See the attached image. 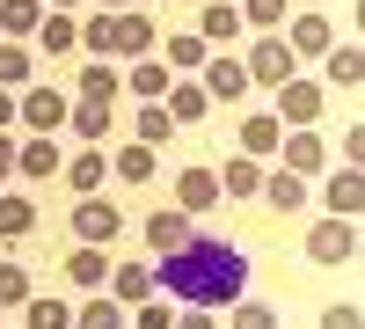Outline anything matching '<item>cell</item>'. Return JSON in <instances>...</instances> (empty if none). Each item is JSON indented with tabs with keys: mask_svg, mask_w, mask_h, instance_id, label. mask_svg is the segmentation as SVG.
<instances>
[{
	"mask_svg": "<svg viewBox=\"0 0 365 329\" xmlns=\"http://www.w3.org/2000/svg\"><path fill=\"white\" fill-rule=\"evenodd\" d=\"M241 278H249V263H241V249H220V242H182L175 256H161V285L182 293V300H234Z\"/></svg>",
	"mask_w": 365,
	"mask_h": 329,
	"instance_id": "obj_1",
	"label": "cell"
},
{
	"mask_svg": "<svg viewBox=\"0 0 365 329\" xmlns=\"http://www.w3.org/2000/svg\"><path fill=\"white\" fill-rule=\"evenodd\" d=\"M146 242H154L161 256H175L182 242H190V220H182V213H154V220H146Z\"/></svg>",
	"mask_w": 365,
	"mask_h": 329,
	"instance_id": "obj_2",
	"label": "cell"
},
{
	"mask_svg": "<svg viewBox=\"0 0 365 329\" xmlns=\"http://www.w3.org/2000/svg\"><path fill=\"white\" fill-rule=\"evenodd\" d=\"M249 74H256V81H278V88H285V81H292V51H285L278 37H270V44H256V59H249Z\"/></svg>",
	"mask_w": 365,
	"mask_h": 329,
	"instance_id": "obj_3",
	"label": "cell"
},
{
	"mask_svg": "<svg viewBox=\"0 0 365 329\" xmlns=\"http://www.w3.org/2000/svg\"><path fill=\"white\" fill-rule=\"evenodd\" d=\"M73 234H81V242H110V234H117V213H110V205H96V198H88L81 213H73Z\"/></svg>",
	"mask_w": 365,
	"mask_h": 329,
	"instance_id": "obj_4",
	"label": "cell"
},
{
	"mask_svg": "<svg viewBox=\"0 0 365 329\" xmlns=\"http://www.w3.org/2000/svg\"><path fill=\"white\" fill-rule=\"evenodd\" d=\"M22 117H29V125H37V132H51L58 117H66V103H58L51 88H37V96H22Z\"/></svg>",
	"mask_w": 365,
	"mask_h": 329,
	"instance_id": "obj_5",
	"label": "cell"
},
{
	"mask_svg": "<svg viewBox=\"0 0 365 329\" xmlns=\"http://www.w3.org/2000/svg\"><path fill=\"white\" fill-rule=\"evenodd\" d=\"M110 44H117V51H146V44H154V29H146L139 15H125V22L110 29Z\"/></svg>",
	"mask_w": 365,
	"mask_h": 329,
	"instance_id": "obj_6",
	"label": "cell"
},
{
	"mask_svg": "<svg viewBox=\"0 0 365 329\" xmlns=\"http://www.w3.org/2000/svg\"><path fill=\"white\" fill-rule=\"evenodd\" d=\"M285 117H299V125L322 117V96H314V88H299V81H285Z\"/></svg>",
	"mask_w": 365,
	"mask_h": 329,
	"instance_id": "obj_7",
	"label": "cell"
},
{
	"mask_svg": "<svg viewBox=\"0 0 365 329\" xmlns=\"http://www.w3.org/2000/svg\"><path fill=\"white\" fill-rule=\"evenodd\" d=\"M15 168H22V176H51V168H58V154H51V139H37V146H22V154H15Z\"/></svg>",
	"mask_w": 365,
	"mask_h": 329,
	"instance_id": "obj_8",
	"label": "cell"
},
{
	"mask_svg": "<svg viewBox=\"0 0 365 329\" xmlns=\"http://www.w3.org/2000/svg\"><path fill=\"white\" fill-rule=\"evenodd\" d=\"M66 176H73V191H96V183H103V146H96V154H81V161H66Z\"/></svg>",
	"mask_w": 365,
	"mask_h": 329,
	"instance_id": "obj_9",
	"label": "cell"
},
{
	"mask_svg": "<svg viewBox=\"0 0 365 329\" xmlns=\"http://www.w3.org/2000/svg\"><path fill=\"white\" fill-rule=\"evenodd\" d=\"M314 256H322V263L351 256V227H322V234H314Z\"/></svg>",
	"mask_w": 365,
	"mask_h": 329,
	"instance_id": "obj_10",
	"label": "cell"
},
{
	"mask_svg": "<svg viewBox=\"0 0 365 329\" xmlns=\"http://www.w3.org/2000/svg\"><path fill=\"white\" fill-rule=\"evenodd\" d=\"M117 176H125V183H146V176H154V154H146V146H132V154H117Z\"/></svg>",
	"mask_w": 365,
	"mask_h": 329,
	"instance_id": "obj_11",
	"label": "cell"
},
{
	"mask_svg": "<svg viewBox=\"0 0 365 329\" xmlns=\"http://www.w3.org/2000/svg\"><path fill=\"white\" fill-rule=\"evenodd\" d=\"M241 81H249V66H234V59H220V66H212V96H234Z\"/></svg>",
	"mask_w": 365,
	"mask_h": 329,
	"instance_id": "obj_12",
	"label": "cell"
},
{
	"mask_svg": "<svg viewBox=\"0 0 365 329\" xmlns=\"http://www.w3.org/2000/svg\"><path fill=\"white\" fill-rule=\"evenodd\" d=\"M146 285H154V278H146L139 263H125V271H117V300H146Z\"/></svg>",
	"mask_w": 365,
	"mask_h": 329,
	"instance_id": "obj_13",
	"label": "cell"
},
{
	"mask_svg": "<svg viewBox=\"0 0 365 329\" xmlns=\"http://www.w3.org/2000/svg\"><path fill=\"white\" fill-rule=\"evenodd\" d=\"M81 96H88V103H110V96H117V81H110L103 66H88V74H81Z\"/></svg>",
	"mask_w": 365,
	"mask_h": 329,
	"instance_id": "obj_14",
	"label": "cell"
},
{
	"mask_svg": "<svg viewBox=\"0 0 365 329\" xmlns=\"http://www.w3.org/2000/svg\"><path fill=\"white\" fill-rule=\"evenodd\" d=\"M73 125H81L88 139H103V132H110V103H88V110H73Z\"/></svg>",
	"mask_w": 365,
	"mask_h": 329,
	"instance_id": "obj_15",
	"label": "cell"
},
{
	"mask_svg": "<svg viewBox=\"0 0 365 329\" xmlns=\"http://www.w3.org/2000/svg\"><path fill=\"white\" fill-rule=\"evenodd\" d=\"M205 198H220V183H212L205 168H190V176H182V205H205Z\"/></svg>",
	"mask_w": 365,
	"mask_h": 329,
	"instance_id": "obj_16",
	"label": "cell"
},
{
	"mask_svg": "<svg viewBox=\"0 0 365 329\" xmlns=\"http://www.w3.org/2000/svg\"><path fill=\"white\" fill-rule=\"evenodd\" d=\"M292 44H299V51H322V44H329V22H322V15H307V22L292 29Z\"/></svg>",
	"mask_w": 365,
	"mask_h": 329,
	"instance_id": "obj_17",
	"label": "cell"
},
{
	"mask_svg": "<svg viewBox=\"0 0 365 329\" xmlns=\"http://www.w3.org/2000/svg\"><path fill=\"white\" fill-rule=\"evenodd\" d=\"M0 234H8V242H15V234H29V205H22V198L0 205Z\"/></svg>",
	"mask_w": 365,
	"mask_h": 329,
	"instance_id": "obj_18",
	"label": "cell"
},
{
	"mask_svg": "<svg viewBox=\"0 0 365 329\" xmlns=\"http://www.w3.org/2000/svg\"><path fill=\"white\" fill-rule=\"evenodd\" d=\"M29 329H66V308L58 300H29Z\"/></svg>",
	"mask_w": 365,
	"mask_h": 329,
	"instance_id": "obj_19",
	"label": "cell"
},
{
	"mask_svg": "<svg viewBox=\"0 0 365 329\" xmlns=\"http://www.w3.org/2000/svg\"><path fill=\"white\" fill-rule=\"evenodd\" d=\"M0 22H8V29H29V22H37V0H8V8H0Z\"/></svg>",
	"mask_w": 365,
	"mask_h": 329,
	"instance_id": "obj_20",
	"label": "cell"
},
{
	"mask_svg": "<svg viewBox=\"0 0 365 329\" xmlns=\"http://www.w3.org/2000/svg\"><path fill=\"white\" fill-rule=\"evenodd\" d=\"M168 132H175L168 110H146V117H139V139H168Z\"/></svg>",
	"mask_w": 365,
	"mask_h": 329,
	"instance_id": "obj_21",
	"label": "cell"
},
{
	"mask_svg": "<svg viewBox=\"0 0 365 329\" xmlns=\"http://www.w3.org/2000/svg\"><path fill=\"white\" fill-rule=\"evenodd\" d=\"M168 110H175V117H205V88H175Z\"/></svg>",
	"mask_w": 365,
	"mask_h": 329,
	"instance_id": "obj_22",
	"label": "cell"
},
{
	"mask_svg": "<svg viewBox=\"0 0 365 329\" xmlns=\"http://www.w3.org/2000/svg\"><path fill=\"white\" fill-rule=\"evenodd\" d=\"M22 293H29V278L15 271V263H0V300H22Z\"/></svg>",
	"mask_w": 365,
	"mask_h": 329,
	"instance_id": "obj_23",
	"label": "cell"
},
{
	"mask_svg": "<svg viewBox=\"0 0 365 329\" xmlns=\"http://www.w3.org/2000/svg\"><path fill=\"white\" fill-rule=\"evenodd\" d=\"M205 37H234V8H205Z\"/></svg>",
	"mask_w": 365,
	"mask_h": 329,
	"instance_id": "obj_24",
	"label": "cell"
},
{
	"mask_svg": "<svg viewBox=\"0 0 365 329\" xmlns=\"http://www.w3.org/2000/svg\"><path fill=\"white\" fill-rule=\"evenodd\" d=\"M168 59H175V66H197L205 44H197V37H175V44H168Z\"/></svg>",
	"mask_w": 365,
	"mask_h": 329,
	"instance_id": "obj_25",
	"label": "cell"
},
{
	"mask_svg": "<svg viewBox=\"0 0 365 329\" xmlns=\"http://www.w3.org/2000/svg\"><path fill=\"white\" fill-rule=\"evenodd\" d=\"M292 168H322V146L314 139H292Z\"/></svg>",
	"mask_w": 365,
	"mask_h": 329,
	"instance_id": "obj_26",
	"label": "cell"
},
{
	"mask_svg": "<svg viewBox=\"0 0 365 329\" xmlns=\"http://www.w3.org/2000/svg\"><path fill=\"white\" fill-rule=\"evenodd\" d=\"M227 191H256V161H234L227 168Z\"/></svg>",
	"mask_w": 365,
	"mask_h": 329,
	"instance_id": "obj_27",
	"label": "cell"
},
{
	"mask_svg": "<svg viewBox=\"0 0 365 329\" xmlns=\"http://www.w3.org/2000/svg\"><path fill=\"white\" fill-rule=\"evenodd\" d=\"M132 88L139 96H161V66H132Z\"/></svg>",
	"mask_w": 365,
	"mask_h": 329,
	"instance_id": "obj_28",
	"label": "cell"
},
{
	"mask_svg": "<svg viewBox=\"0 0 365 329\" xmlns=\"http://www.w3.org/2000/svg\"><path fill=\"white\" fill-rule=\"evenodd\" d=\"M278 139V117H249V146H270Z\"/></svg>",
	"mask_w": 365,
	"mask_h": 329,
	"instance_id": "obj_29",
	"label": "cell"
},
{
	"mask_svg": "<svg viewBox=\"0 0 365 329\" xmlns=\"http://www.w3.org/2000/svg\"><path fill=\"white\" fill-rule=\"evenodd\" d=\"M234 329H278V315H270V308H241V322Z\"/></svg>",
	"mask_w": 365,
	"mask_h": 329,
	"instance_id": "obj_30",
	"label": "cell"
},
{
	"mask_svg": "<svg viewBox=\"0 0 365 329\" xmlns=\"http://www.w3.org/2000/svg\"><path fill=\"white\" fill-rule=\"evenodd\" d=\"M22 74H29V59L22 51H0V81H22Z\"/></svg>",
	"mask_w": 365,
	"mask_h": 329,
	"instance_id": "obj_31",
	"label": "cell"
},
{
	"mask_svg": "<svg viewBox=\"0 0 365 329\" xmlns=\"http://www.w3.org/2000/svg\"><path fill=\"white\" fill-rule=\"evenodd\" d=\"M81 329H117V308H88V315H81Z\"/></svg>",
	"mask_w": 365,
	"mask_h": 329,
	"instance_id": "obj_32",
	"label": "cell"
},
{
	"mask_svg": "<svg viewBox=\"0 0 365 329\" xmlns=\"http://www.w3.org/2000/svg\"><path fill=\"white\" fill-rule=\"evenodd\" d=\"M278 8H285V0H249V15H256V22H278Z\"/></svg>",
	"mask_w": 365,
	"mask_h": 329,
	"instance_id": "obj_33",
	"label": "cell"
},
{
	"mask_svg": "<svg viewBox=\"0 0 365 329\" xmlns=\"http://www.w3.org/2000/svg\"><path fill=\"white\" fill-rule=\"evenodd\" d=\"M0 176H15V146L8 139H0Z\"/></svg>",
	"mask_w": 365,
	"mask_h": 329,
	"instance_id": "obj_34",
	"label": "cell"
},
{
	"mask_svg": "<svg viewBox=\"0 0 365 329\" xmlns=\"http://www.w3.org/2000/svg\"><path fill=\"white\" fill-rule=\"evenodd\" d=\"M322 329H358V315H329V322H322Z\"/></svg>",
	"mask_w": 365,
	"mask_h": 329,
	"instance_id": "obj_35",
	"label": "cell"
},
{
	"mask_svg": "<svg viewBox=\"0 0 365 329\" xmlns=\"http://www.w3.org/2000/svg\"><path fill=\"white\" fill-rule=\"evenodd\" d=\"M182 329H212V322H205V315H190V322H182Z\"/></svg>",
	"mask_w": 365,
	"mask_h": 329,
	"instance_id": "obj_36",
	"label": "cell"
},
{
	"mask_svg": "<svg viewBox=\"0 0 365 329\" xmlns=\"http://www.w3.org/2000/svg\"><path fill=\"white\" fill-rule=\"evenodd\" d=\"M8 117H15V110H8V96H0V125H8Z\"/></svg>",
	"mask_w": 365,
	"mask_h": 329,
	"instance_id": "obj_37",
	"label": "cell"
}]
</instances>
